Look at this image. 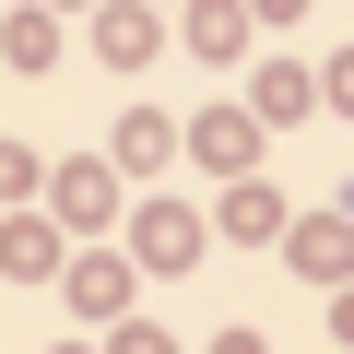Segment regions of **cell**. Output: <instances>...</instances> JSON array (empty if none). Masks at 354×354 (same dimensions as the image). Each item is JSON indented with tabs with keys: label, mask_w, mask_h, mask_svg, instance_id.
Segmentation results:
<instances>
[{
	"label": "cell",
	"mask_w": 354,
	"mask_h": 354,
	"mask_svg": "<svg viewBox=\"0 0 354 354\" xmlns=\"http://www.w3.org/2000/svg\"><path fill=\"white\" fill-rule=\"evenodd\" d=\"M106 201H118L106 165H71V177H59V213H71V225H106Z\"/></svg>",
	"instance_id": "obj_9"
},
{
	"label": "cell",
	"mask_w": 354,
	"mask_h": 354,
	"mask_svg": "<svg viewBox=\"0 0 354 354\" xmlns=\"http://www.w3.org/2000/svg\"><path fill=\"white\" fill-rule=\"evenodd\" d=\"M177 153H201L213 177H248V165H260V118H236V106H213L201 130H177Z\"/></svg>",
	"instance_id": "obj_1"
},
{
	"label": "cell",
	"mask_w": 354,
	"mask_h": 354,
	"mask_svg": "<svg viewBox=\"0 0 354 354\" xmlns=\"http://www.w3.org/2000/svg\"><path fill=\"white\" fill-rule=\"evenodd\" d=\"M213 354H260V342H248V330H225V342H213Z\"/></svg>",
	"instance_id": "obj_16"
},
{
	"label": "cell",
	"mask_w": 354,
	"mask_h": 354,
	"mask_svg": "<svg viewBox=\"0 0 354 354\" xmlns=\"http://www.w3.org/2000/svg\"><path fill=\"white\" fill-rule=\"evenodd\" d=\"M189 260H201V213L189 201H153L142 213V272H189Z\"/></svg>",
	"instance_id": "obj_2"
},
{
	"label": "cell",
	"mask_w": 354,
	"mask_h": 354,
	"mask_svg": "<svg viewBox=\"0 0 354 354\" xmlns=\"http://www.w3.org/2000/svg\"><path fill=\"white\" fill-rule=\"evenodd\" d=\"M95 59L142 71V59H153V12H130V0H118V12H95Z\"/></svg>",
	"instance_id": "obj_6"
},
{
	"label": "cell",
	"mask_w": 354,
	"mask_h": 354,
	"mask_svg": "<svg viewBox=\"0 0 354 354\" xmlns=\"http://www.w3.org/2000/svg\"><path fill=\"white\" fill-rule=\"evenodd\" d=\"M260 12H272V24H295V12H307V0H260Z\"/></svg>",
	"instance_id": "obj_15"
},
{
	"label": "cell",
	"mask_w": 354,
	"mask_h": 354,
	"mask_svg": "<svg viewBox=\"0 0 354 354\" xmlns=\"http://www.w3.org/2000/svg\"><path fill=\"white\" fill-rule=\"evenodd\" d=\"M0 272H12V283H48V272H59V225L12 213V225H0Z\"/></svg>",
	"instance_id": "obj_4"
},
{
	"label": "cell",
	"mask_w": 354,
	"mask_h": 354,
	"mask_svg": "<svg viewBox=\"0 0 354 354\" xmlns=\"http://www.w3.org/2000/svg\"><path fill=\"white\" fill-rule=\"evenodd\" d=\"M236 36H248L236 0H201V12H189V48H201V59H236Z\"/></svg>",
	"instance_id": "obj_10"
},
{
	"label": "cell",
	"mask_w": 354,
	"mask_h": 354,
	"mask_svg": "<svg viewBox=\"0 0 354 354\" xmlns=\"http://www.w3.org/2000/svg\"><path fill=\"white\" fill-rule=\"evenodd\" d=\"M283 248H295V272H319V283H354V225H342V213H319V225H295Z\"/></svg>",
	"instance_id": "obj_3"
},
{
	"label": "cell",
	"mask_w": 354,
	"mask_h": 354,
	"mask_svg": "<svg viewBox=\"0 0 354 354\" xmlns=\"http://www.w3.org/2000/svg\"><path fill=\"white\" fill-rule=\"evenodd\" d=\"M118 354H165V330H118Z\"/></svg>",
	"instance_id": "obj_14"
},
{
	"label": "cell",
	"mask_w": 354,
	"mask_h": 354,
	"mask_svg": "<svg viewBox=\"0 0 354 354\" xmlns=\"http://www.w3.org/2000/svg\"><path fill=\"white\" fill-rule=\"evenodd\" d=\"M71 354H83V342H71Z\"/></svg>",
	"instance_id": "obj_18"
},
{
	"label": "cell",
	"mask_w": 354,
	"mask_h": 354,
	"mask_svg": "<svg viewBox=\"0 0 354 354\" xmlns=\"http://www.w3.org/2000/svg\"><path fill=\"white\" fill-rule=\"evenodd\" d=\"M165 153H177V130H165L153 106H130V118H118V165H130V177H153Z\"/></svg>",
	"instance_id": "obj_7"
},
{
	"label": "cell",
	"mask_w": 354,
	"mask_h": 354,
	"mask_svg": "<svg viewBox=\"0 0 354 354\" xmlns=\"http://www.w3.org/2000/svg\"><path fill=\"white\" fill-rule=\"evenodd\" d=\"M225 236H283V201L260 189V177H236V201H225Z\"/></svg>",
	"instance_id": "obj_11"
},
{
	"label": "cell",
	"mask_w": 354,
	"mask_h": 354,
	"mask_svg": "<svg viewBox=\"0 0 354 354\" xmlns=\"http://www.w3.org/2000/svg\"><path fill=\"white\" fill-rule=\"evenodd\" d=\"M342 342H354V283H342Z\"/></svg>",
	"instance_id": "obj_17"
},
{
	"label": "cell",
	"mask_w": 354,
	"mask_h": 354,
	"mask_svg": "<svg viewBox=\"0 0 354 354\" xmlns=\"http://www.w3.org/2000/svg\"><path fill=\"white\" fill-rule=\"evenodd\" d=\"M24 177H36V153H0V189H24Z\"/></svg>",
	"instance_id": "obj_13"
},
{
	"label": "cell",
	"mask_w": 354,
	"mask_h": 354,
	"mask_svg": "<svg viewBox=\"0 0 354 354\" xmlns=\"http://www.w3.org/2000/svg\"><path fill=\"white\" fill-rule=\"evenodd\" d=\"M0 59H12V71H48L59 59V24L48 12H12V24H0Z\"/></svg>",
	"instance_id": "obj_8"
},
{
	"label": "cell",
	"mask_w": 354,
	"mask_h": 354,
	"mask_svg": "<svg viewBox=\"0 0 354 354\" xmlns=\"http://www.w3.org/2000/svg\"><path fill=\"white\" fill-rule=\"evenodd\" d=\"M59 283H71V307H83V319H118V307H130V260H106V248H95V260H71Z\"/></svg>",
	"instance_id": "obj_5"
},
{
	"label": "cell",
	"mask_w": 354,
	"mask_h": 354,
	"mask_svg": "<svg viewBox=\"0 0 354 354\" xmlns=\"http://www.w3.org/2000/svg\"><path fill=\"white\" fill-rule=\"evenodd\" d=\"M295 106H307V71L272 59V71H260V118H295Z\"/></svg>",
	"instance_id": "obj_12"
}]
</instances>
